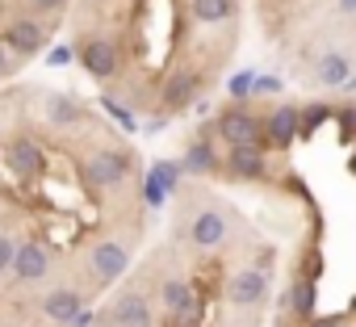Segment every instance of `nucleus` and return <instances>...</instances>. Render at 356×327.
I'll list each match as a JSON object with an SVG mask.
<instances>
[{
	"instance_id": "6",
	"label": "nucleus",
	"mask_w": 356,
	"mask_h": 327,
	"mask_svg": "<svg viewBox=\"0 0 356 327\" xmlns=\"http://www.w3.org/2000/svg\"><path fill=\"white\" fill-rule=\"evenodd\" d=\"M227 235H231V214H227L222 206H206V210H197V218H193V227H189L193 248L214 252L218 244H227Z\"/></svg>"
},
{
	"instance_id": "8",
	"label": "nucleus",
	"mask_w": 356,
	"mask_h": 327,
	"mask_svg": "<svg viewBox=\"0 0 356 327\" xmlns=\"http://www.w3.org/2000/svg\"><path fill=\"white\" fill-rule=\"evenodd\" d=\"M47 273H51V256H47V248H42V244H34V239L17 244L13 277H17L22 285H38V281H47Z\"/></svg>"
},
{
	"instance_id": "23",
	"label": "nucleus",
	"mask_w": 356,
	"mask_h": 327,
	"mask_svg": "<svg viewBox=\"0 0 356 327\" xmlns=\"http://www.w3.org/2000/svg\"><path fill=\"white\" fill-rule=\"evenodd\" d=\"M323 327H339V323H323Z\"/></svg>"
},
{
	"instance_id": "20",
	"label": "nucleus",
	"mask_w": 356,
	"mask_h": 327,
	"mask_svg": "<svg viewBox=\"0 0 356 327\" xmlns=\"http://www.w3.org/2000/svg\"><path fill=\"white\" fill-rule=\"evenodd\" d=\"M13 256H17V244L9 235H0V273H13Z\"/></svg>"
},
{
	"instance_id": "7",
	"label": "nucleus",
	"mask_w": 356,
	"mask_h": 327,
	"mask_svg": "<svg viewBox=\"0 0 356 327\" xmlns=\"http://www.w3.org/2000/svg\"><path fill=\"white\" fill-rule=\"evenodd\" d=\"M109 327H151L155 323V310L143 294H122L118 302H109V310L101 314Z\"/></svg>"
},
{
	"instance_id": "9",
	"label": "nucleus",
	"mask_w": 356,
	"mask_h": 327,
	"mask_svg": "<svg viewBox=\"0 0 356 327\" xmlns=\"http://www.w3.org/2000/svg\"><path fill=\"white\" fill-rule=\"evenodd\" d=\"M42 314L55 323V327H67V323H84L88 314H84V298H80V289H51L47 298H42Z\"/></svg>"
},
{
	"instance_id": "2",
	"label": "nucleus",
	"mask_w": 356,
	"mask_h": 327,
	"mask_svg": "<svg viewBox=\"0 0 356 327\" xmlns=\"http://www.w3.org/2000/svg\"><path fill=\"white\" fill-rule=\"evenodd\" d=\"M218 134H222V143H227L231 151H235V147H260L264 126H260V118H256L252 109L231 105V109H222V118H218Z\"/></svg>"
},
{
	"instance_id": "16",
	"label": "nucleus",
	"mask_w": 356,
	"mask_h": 327,
	"mask_svg": "<svg viewBox=\"0 0 356 327\" xmlns=\"http://www.w3.org/2000/svg\"><path fill=\"white\" fill-rule=\"evenodd\" d=\"M189 13L197 26H218L235 13V0H189Z\"/></svg>"
},
{
	"instance_id": "4",
	"label": "nucleus",
	"mask_w": 356,
	"mask_h": 327,
	"mask_svg": "<svg viewBox=\"0 0 356 327\" xmlns=\"http://www.w3.org/2000/svg\"><path fill=\"white\" fill-rule=\"evenodd\" d=\"M0 42H5L9 55H17V59H34V55L47 51V26L38 17H13L5 26V38Z\"/></svg>"
},
{
	"instance_id": "15",
	"label": "nucleus",
	"mask_w": 356,
	"mask_h": 327,
	"mask_svg": "<svg viewBox=\"0 0 356 327\" xmlns=\"http://www.w3.org/2000/svg\"><path fill=\"white\" fill-rule=\"evenodd\" d=\"M47 118L55 126H76V122H84V105L67 93H55V97H47Z\"/></svg>"
},
{
	"instance_id": "12",
	"label": "nucleus",
	"mask_w": 356,
	"mask_h": 327,
	"mask_svg": "<svg viewBox=\"0 0 356 327\" xmlns=\"http://www.w3.org/2000/svg\"><path fill=\"white\" fill-rule=\"evenodd\" d=\"M159 298H163V310H168L172 319H189V314H193V306H197L193 289H189L181 277H168V281H163V289H159Z\"/></svg>"
},
{
	"instance_id": "19",
	"label": "nucleus",
	"mask_w": 356,
	"mask_h": 327,
	"mask_svg": "<svg viewBox=\"0 0 356 327\" xmlns=\"http://www.w3.org/2000/svg\"><path fill=\"white\" fill-rule=\"evenodd\" d=\"M185 168H218V159L206 151V143H197V147L189 151V159H185Z\"/></svg>"
},
{
	"instance_id": "13",
	"label": "nucleus",
	"mask_w": 356,
	"mask_h": 327,
	"mask_svg": "<svg viewBox=\"0 0 356 327\" xmlns=\"http://www.w3.org/2000/svg\"><path fill=\"white\" fill-rule=\"evenodd\" d=\"M348 76H352V63L339 51H327V55L314 59V80L323 88H339V84H348Z\"/></svg>"
},
{
	"instance_id": "11",
	"label": "nucleus",
	"mask_w": 356,
	"mask_h": 327,
	"mask_svg": "<svg viewBox=\"0 0 356 327\" xmlns=\"http://www.w3.org/2000/svg\"><path fill=\"white\" fill-rule=\"evenodd\" d=\"M264 294H268V277H264L260 269H239V273L231 277V285H227V298H231L235 306H256Z\"/></svg>"
},
{
	"instance_id": "14",
	"label": "nucleus",
	"mask_w": 356,
	"mask_h": 327,
	"mask_svg": "<svg viewBox=\"0 0 356 327\" xmlns=\"http://www.w3.org/2000/svg\"><path fill=\"white\" fill-rule=\"evenodd\" d=\"M227 168L239 177V181H260L268 168H264V155H260V147H235L231 151V159H227Z\"/></svg>"
},
{
	"instance_id": "3",
	"label": "nucleus",
	"mask_w": 356,
	"mask_h": 327,
	"mask_svg": "<svg viewBox=\"0 0 356 327\" xmlns=\"http://www.w3.org/2000/svg\"><path fill=\"white\" fill-rule=\"evenodd\" d=\"M126 264H130V248H126L122 239H97V244L88 248V269H92V281H97V285L118 281V277L126 273Z\"/></svg>"
},
{
	"instance_id": "17",
	"label": "nucleus",
	"mask_w": 356,
	"mask_h": 327,
	"mask_svg": "<svg viewBox=\"0 0 356 327\" xmlns=\"http://www.w3.org/2000/svg\"><path fill=\"white\" fill-rule=\"evenodd\" d=\"M293 130H298V109H293V105H281V109L273 113V122L264 126V134H268L273 147H285V143L293 138Z\"/></svg>"
},
{
	"instance_id": "21",
	"label": "nucleus",
	"mask_w": 356,
	"mask_h": 327,
	"mask_svg": "<svg viewBox=\"0 0 356 327\" xmlns=\"http://www.w3.org/2000/svg\"><path fill=\"white\" fill-rule=\"evenodd\" d=\"M5 76H13V55H9L5 42H0V80H5Z\"/></svg>"
},
{
	"instance_id": "22",
	"label": "nucleus",
	"mask_w": 356,
	"mask_h": 327,
	"mask_svg": "<svg viewBox=\"0 0 356 327\" xmlns=\"http://www.w3.org/2000/svg\"><path fill=\"white\" fill-rule=\"evenodd\" d=\"M67 0H34V9H42V13H51V9H63Z\"/></svg>"
},
{
	"instance_id": "1",
	"label": "nucleus",
	"mask_w": 356,
	"mask_h": 327,
	"mask_svg": "<svg viewBox=\"0 0 356 327\" xmlns=\"http://www.w3.org/2000/svg\"><path fill=\"white\" fill-rule=\"evenodd\" d=\"M126 177H130V155L118 147H101L84 159V181L92 189H118Z\"/></svg>"
},
{
	"instance_id": "5",
	"label": "nucleus",
	"mask_w": 356,
	"mask_h": 327,
	"mask_svg": "<svg viewBox=\"0 0 356 327\" xmlns=\"http://www.w3.org/2000/svg\"><path fill=\"white\" fill-rule=\"evenodd\" d=\"M76 59H80V67H84L92 80H109V76L118 72V47H113L109 38H101V34H88V38H80V47H76Z\"/></svg>"
},
{
	"instance_id": "18",
	"label": "nucleus",
	"mask_w": 356,
	"mask_h": 327,
	"mask_svg": "<svg viewBox=\"0 0 356 327\" xmlns=\"http://www.w3.org/2000/svg\"><path fill=\"white\" fill-rule=\"evenodd\" d=\"M193 93H197V76H193V72H181V76H172V80H168V88H163V105H168V109H181L185 101H193Z\"/></svg>"
},
{
	"instance_id": "10",
	"label": "nucleus",
	"mask_w": 356,
	"mask_h": 327,
	"mask_svg": "<svg viewBox=\"0 0 356 327\" xmlns=\"http://www.w3.org/2000/svg\"><path fill=\"white\" fill-rule=\"evenodd\" d=\"M5 159H9L13 177H22V181H38V177H42V168H47V159H42L38 143H30V138H13Z\"/></svg>"
}]
</instances>
